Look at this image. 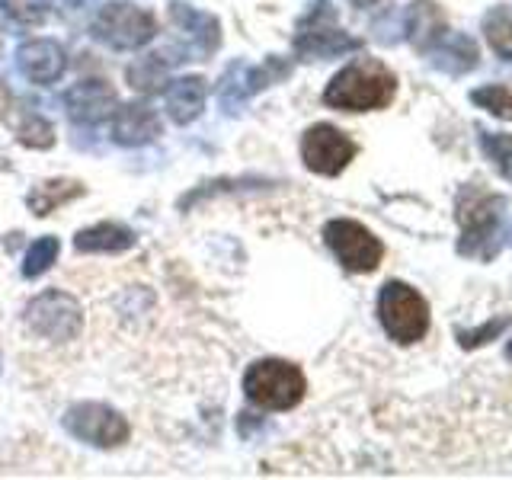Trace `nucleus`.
<instances>
[{
    "label": "nucleus",
    "mask_w": 512,
    "mask_h": 480,
    "mask_svg": "<svg viewBox=\"0 0 512 480\" xmlns=\"http://www.w3.org/2000/svg\"><path fill=\"white\" fill-rule=\"evenodd\" d=\"M116 125H112V138L119 144H144V141H154L160 135V119L154 116V109L148 103H132V106H122L116 109Z\"/></svg>",
    "instance_id": "17"
},
{
    "label": "nucleus",
    "mask_w": 512,
    "mask_h": 480,
    "mask_svg": "<svg viewBox=\"0 0 512 480\" xmlns=\"http://www.w3.org/2000/svg\"><path fill=\"white\" fill-rule=\"evenodd\" d=\"M77 196H84V186L80 183H68V180H55V183H42L36 192L29 196V208H32V215H52V208L61 205V202H68V199H77Z\"/></svg>",
    "instance_id": "22"
},
{
    "label": "nucleus",
    "mask_w": 512,
    "mask_h": 480,
    "mask_svg": "<svg viewBox=\"0 0 512 480\" xmlns=\"http://www.w3.org/2000/svg\"><path fill=\"white\" fill-rule=\"evenodd\" d=\"M205 106V80L202 77H180L167 90V116L176 125L192 122Z\"/></svg>",
    "instance_id": "18"
},
{
    "label": "nucleus",
    "mask_w": 512,
    "mask_h": 480,
    "mask_svg": "<svg viewBox=\"0 0 512 480\" xmlns=\"http://www.w3.org/2000/svg\"><path fill=\"white\" fill-rule=\"evenodd\" d=\"M288 71L292 68H288L282 58H272V61L260 64V68H253V64H244V61H234L228 68V74H224L221 87H218V100L224 103L228 112H237L260 90H266L269 84L288 77Z\"/></svg>",
    "instance_id": "11"
},
{
    "label": "nucleus",
    "mask_w": 512,
    "mask_h": 480,
    "mask_svg": "<svg viewBox=\"0 0 512 480\" xmlns=\"http://www.w3.org/2000/svg\"><path fill=\"white\" fill-rule=\"evenodd\" d=\"M378 320L394 343H420L429 330V304L416 288L404 282H388L378 292Z\"/></svg>",
    "instance_id": "4"
},
{
    "label": "nucleus",
    "mask_w": 512,
    "mask_h": 480,
    "mask_svg": "<svg viewBox=\"0 0 512 480\" xmlns=\"http://www.w3.org/2000/svg\"><path fill=\"white\" fill-rule=\"evenodd\" d=\"M154 16L148 10H141L128 0H112V4L100 7L93 20V39H100L103 45L116 48V52H135L144 48L154 39Z\"/></svg>",
    "instance_id": "5"
},
{
    "label": "nucleus",
    "mask_w": 512,
    "mask_h": 480,
    "mask_svg": "<svg viewBox=\"0 0 512 480\" xmlns=\"http://www.w3.org/2000/svg\"><path fill=\"white\" fill-rule=\"evenodd\" d=\"M244 391L256 407L263 410H292L304 400L308 381H304L301 368L282 359H260L247 368Z\"/></svg>",
    "instance_id": "3"
},
{
    "label": "nucleus",
    "mask_w": 512,
    "mask_h": 480,
    "mask_svg": "<svg viewBox=\"0 0 512 480\" xmlns=\"http://www.w3.org/2000/svg\"><path fill=\"white\" fill-rule=\"evenodd\" d=\"M455 221L461 228L458 253L474 256V260L490 263L512 237V224L506 218V196L480 189L477 183L461 186L455 199Z\"/></svg>",
    "instance_id": "1"
},
{
    "label": "nucleus",
    "mask_w": 512,
    "mask_h": 480,
    "mask_svg": "<svg viewBox=\"0 0 512 480\" xmlns=\"http://www.w3.org/2000/svg\"><path fill=\"white\" fill-rule=\"evenodd\" d=\"M0 122H4L23 144H29V148H52V141H55L52 125L42 116H36L26 103L16 100L7 84H0Z\"/></svg>",
    "instance_id": "13"
},
{
    "label": "nucleus",
    "mask_w": 512,
    "mask_h": 480,
    "mask_svg": "<svg viewBox=\"0 0 512 480\" xmlns=\"http://www.w3.org/2000/svg\"><path fill=\"white\" fill-rule=\"evenodd\" d=\"M26 324L32 333L45 336V340L68 343L80 333V327H84V311H80V304L68 292L52 288V292H42L39 298L29 301Z\"/></svg>",
    "instance_id": "8"
},
{
    "label": "nucleus",
    "mask_w": 512,
    "mask_h": 480,
    "mask_svg": "<svg viewBox=\"0 0 512 480\" xmlns=\"http://www.w3.org/2000/svg\"><path fill=\"white\" fill-rule=\"evenodd\" d=\"M324 240L349 272H375L384 260V244L359 221L336 218L324 228Z\"/></svg>",
    "instance_id": "7"
},
{
    "label": "nucleus",
    "mask_w": 512,
    "mask_h": 480,
    "mask_svg": "<svg viewBox=\"0 0 512 480\" xmlns=\"http://www.w3.org/2000/svg\"><path fill=\"white\" fill-rule=\"evenodd\" d=\"M64 429L74 439L100 448H116L128 439V423L116 410H109L106 404H74L64 413Z\"/></svg>",
    "instance_id": "10"
},
{
    "label": "nucleus",
    "mask_w": 512,
    "mask_h": 480,
    "mask_svg": "<svg viewBox=\"0 0 512 480\" xmlns=\"http://www.w3.org/2000/svg\"><path fill=\"white\" fill-rule=\"evenodd\" d=\"M295 48L304 58H336L346 52H359L362 42L336 26V10L330 0H314L298 26Z\"/></svg>",
    "instance_id": "6"
},
{
    "label": "nucleus",
    "mask_w": 512,
    "mask_h": 480,
    "mask_svg": "<svg viewBox=\"0 0 512 480\" xmlns=\"http://www.w3.org/2000/svg\"><path fill=\"white\" fill-rule=\"evenodd\" d=\"M349 4H356V7H372V4H378V0H349Z\"/></svg>",
    "instance_id": "29"
},
{
    "label": "nucleus",
    "mask_w": 512,
    "mask_h": 480,
    "mask_svg": "<svg viewBox=\"0 0 512 480\" xmlns=\"http://www.w3.org/2000/svg\"><path fill=\"white\" fill-rule=\"evenodd\" d=\"M74 247L80 253H122L128 247H135V234L116 221H103L96 228H87L74 237Z\"/></svg>",
    "instance_id": "19"
},
{
    "label": "nucleus",
    "mask_w": 512,
    "mask_h": 480,
    "mask_svg": "<svg viewBox=\"0 0 512 480\" xmlns=\"http://www.w3.org/2000/svg\"><path fill=\"white\" fill-rule=\"evenodd\" d=\"M397 93V77L384 68L375 58H362L352 61L336 74L327 90H324V103L343 112H372L391 106Z\"/></svg>",
    "instance_id": "2"
},
{
    "label": "nucleus",
    "mask_w": 512,
    "mask_h": 480,
    "mask_svg": "<svg viewBox=\"0 0 512 480\" xmlns=\"http://www.w3.org/2000/svg\"><path fill=\"white\" fill-rule=\"evenodd\" d=\"M356 141H352L346 132H340L336 125L320 122L314 128H308L301 138V157L304 167L320 173V176H340L349 160L356 157Z\"/></svg>",
    "instance_id": "9"
},
{
    "label": "nucleus",
    "mask_w": 512,
    "mask_h": 480,
    "mask_svg": "<svg viewBox=\"0 0 512 480\" xmlns=\"http://www.w3.org/2000/svg\"><path fill=\"white\" fill-rule=\"evenodd\" d=\"M484 36L503 61H512V7L500 4L484 16Z\"/></svg>",
    "instance_id": "21"
},
{
    "label": "nucleus",
    "mask_w": 512,
    "mask_h": 480,
    "mask_svg": "<svg viewBox=\"0 0 512 480\" xmlns=\"http://www.w3.org/2000/svg\"><path fill=\"white\" fill-rule=\"evenodd\" d=\"M426 55L432 68H439L448 77H461L480 64V48L471 36H464V32H445Z\"/></svg>",
    "instance_id": "15"
},
{
    "label": "nucleus",
    "mask_w": 512,
    "mask_h": 480,
    "mask_svg": "<svg viewBox=\"0 0 512 480\" xmlns=\"http://www.w3.org/2000/svg\"><path fill=\"white\" fill-rule=\"evenodd\" d=\"M509 324H512V314H500V317H493L490 324H480V327H474V330H455V336H458V346L461 349H480V346H490L493 340H500V336L509 330Z\"/></svg>",
    "instance_id": "24"
},
{
    "label": "nucleus",
    "mask_w": 512,
    "mask_h": 480,
    "mask_svg": "<svg viewBox=\"0 0 512 480\" xmlns=\"http://www.w3.org/2000/svg\"><path fill=\"white\" fill-rule=\"evenodd\" d=\"M471 103L487 109L496 119H512V90L503 84H490V87H477L471 90Z\"/></svg>",
    "instance_id": "25"
},
{
    "label": "nucleus",
    "mask_w": 512,
    "mask_h": 480,
    "mask_svg": "<svg viewBox=\"0 0 512 480\" xmlns=\"http://www.w3.org/2000/svg\"><path fill=\"white\" fill-rule=\"evenodd\" d=\"M404 39H410L420 52H429L445 36V13L432 0H413L404 10Z\"/></svg>",
    "instance_id": "16"
},
{
    "label": "nucleus",
    "mask_w": 512,
    "mask_h": 480,
    "mask_svg": "<svg viewBox=\"0 0 512 480\" xmlns=\"http://www.w3.org/2000/svg\"><path fill=\"white\" fill-rule=\"evenodd\" d=\"M64 106H68V116L74 122L96 125L119 109V93L112 90L106 80H80V84H74L68 96H64Z\"/></svg>",
    "instance_id": "12"
},
{
    "label": "nucleus",
    "mask_w": 512,
    "mask_h": 480,
    "mask_svg": "<svg viewBox=\"0 0 512 480\" xmlns=\"http://www.w3.org/2000/svg\"><path fill=\"white\" fill-rule=\"evenodd\" d=\"M16 64L32 84H55L68 68V58L55 39H32L16 52Z\"/></svg>",
    "instance_id": "14"
},
{
    "label": "nucleus",
    "mask_w": 512,
    "mask_h": 480,
    "mask_svg": "<svg viewBox=\"0 0 512 480\" xmlns=\"http://www.w3.org/2000/svg\"><path fill=\"white\" fill-rule=\"evenodd\" d=\"M506 356H509V359H512V340H509V343H506Z\"/></svg>",
    "instance_id": "30"
},
{
    "label": "nucleus",
    "mask_w": 512,
    "mask_h": 480,
    "mask_svg": "<svg viewBox=\"0 0 512 480\" xmlns=\"http://www.w3.org/2000/svg\"><path fill=\"white\" fill-rule=\"evenodd\" d=\"M480 151L493 160V167L500 170L506 183H512V135L506 132H480Z\"/></svg>",
    "instance_id": "23"
},
{
    "label": "nucleus",
    "mask_w": 512,
    "mask_h": 480,
    "mask_svg": "<svg viewBox=\"0 0 512 480\" xmlns=\"http://www.w3.org/2000/svg\"><path fill=\"white\" fill-rule=\"evenodd\" d=\"M58 250H61V244L55 237H42V240H36L29 250H26V260H23V276L26 279H36V276H42V272L55 263V256H58Z\"/></svg>",
    "instance_id": "27"
},
{
    "label": "nucleus",
    "mask_w": 512,
    "mask_h": 480,
    "mask_svg": "<svg viewBox=\"0 0 512 480\" xmlns=\"http://www.w3.org/2000/svg\"><path fill=\"white\" fill-rule=\"evenodd\" d=\"M164 74H167V68H164V61H160V55H151L141 64H132V68H128V84L135 90L154 93V90H160V84H164Z\"/></svg>",
    "instance_id": "26"
},
{
    "label": "nucleus",
    "mask_w": 512,
    "mask_h": 480,
    "mask_svg": "<svg viewBox=\"0 0 512 480\" xmlns=\"http://www.w3.org/2000/svg\"><path fill=\"white\" fill-rule=\"evenodd\" d=\"M52 4H55V0H0V10H4L16 23L36 26L48 16V7H52Z\"/></svg>",
    "instance_id": "28"
},
{
    "label": "nucleus",
    "mask_w": 512,
    "mask_h": 480,
    "mask_svg": "<svg viewBox=\"0 0 512 480\" xmlns=\"http://www.w3.org/2000/svg\"><path fill=\"white\" fill-rule=\"evenodd\" d=\"M173 20L180 23L192 39H196V45L205 55H212L221 45V23L212 13H202V10L186 7V4H173Z\"/></svg>",
    "instance_id": "20"
}]
</instances>
